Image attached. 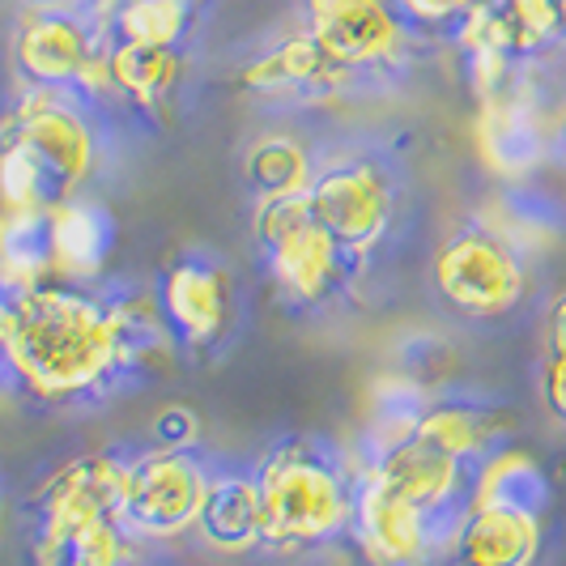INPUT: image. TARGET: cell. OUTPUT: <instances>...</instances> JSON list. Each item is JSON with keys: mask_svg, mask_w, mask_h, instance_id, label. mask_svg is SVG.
Returning a JSON list of instances; mask_svg holds the SVG:
<instances>
[{"mask_svg": "<svg viewBox=\"0 0 566 566\" xmlns=\"http://www.w3.org/2000/svg\"><path fill=\"white\" fill-rule=\"evenodd\" d=\"M128 388L103 285L0 294V392L39 409H94Z\"/></svg>", "mask_w": 566, "mask_h": 566, "instance_id": "6da1fadb", "label": "cell"}, {"mask_svg": "<svg viewBox=\"0 0 566 566\" xmlns=\"http://www.w3.org/2000/svg\"><path fill=\"white\" fill-rule=\"evenodd\" d=\"M252 473L264 507L260 549L277 558H298L349 537L358 464H349L324 434L277 439L252 464Z\"/></svg>", "mask_w": 566, "mask_h": 566, "instance_id": "7a4b0ae2", "label": "cell"}, {"mask_svg": "<svg viewBox=\"0 0 566 566\" xmlns=\"http://www.w3.org/2000/svg\"><path fill=\"white\" fill-rule=\"evenodd\" d=\"M307 205L319 218V227L345 248V255L358 269H367L370 255L397 230L400 170L375 145H319V167L307 188Z\"/></svg>", "mask_w": 566, "mask_h": 566, "instance_id": "3957f363", "label": "cell"}, {"mask_svg": "<svg viewBox=\"0 0 566 566\" xmlns=\"http://www.w3.org/2000/svg\"><path fill=\"white\" fill-rule=\"evenodd\" d=\"M103 112L73 90L22 85L9 103H0V142L22 145L52 175L60 200L82 197L98 184L107 163Z\"/></svg>", "mask_w": 566, "mask_h": 566, "instance_id": "277c9868", "label": "cell"}, {"mask_svg": "<svg viewBox=\"0 0 566 566\" xmlns=\"http://www.w3.org/2000/svg\"><path fill=\"white\" fill-rule=\"evenodd\" d=\"M252 239L269 285L294 312H319L337 303L363 273L337 239L319 227L307 197L255 200Z\"/></svg>", "mask_w": 566, "mask_h": 566, "instance_id": "5b68a950", "label": "cell"}, {"mask_svg": "<svg viewBox=\"0 0 566 566\" xmlns=\"http://www.w3.org/2000/svg\"><path fill=\"white\" fill-rule=\"evenodd\" d=\"M107 48H112V30L82 0L27 4L13 30V64L22 85L73 90L94 107H107L115 98Z\"/></svg>", "mask_w": 566, "mask_h": 566, "instance_id": "8992f818", "label": "cell"}, {"mask_svg": "<svg viewBox=\"0 0 566 566\" xmlns=\"http://www.w3.org/2000/svg\"><path fill=\"white\" fill-rule=\"evenodd\" d=\"M133 452L107 448L56 464L27 499V563L64 566L69 541L98 520H119Z\"/></svg>", "mask_w": 566, "mask_h": 566, "instance_id": "52a82bcc", "label": "cell"}, {"mask_svg": "<svg viewBox=\"0 0 566 566\" xmlns=\"http://www.w3.org/2000/svg\"><path fill=\"white\" fill-rule=\"evenodd\" d=\"M430 277L455 315L503 319L528 294V255L490 222H464L439 243Z\"/></svg>", "mask_w": 566, "mask_h": 566, "instance_id": "ba28073f", "label": "cell"}, {"mask_svg": "<svg viewBox=\"0 0 566 566\" xmlns=\"http://www.w3.org/2000/svg\"><path fill=\"white\" fill-rule=\"evenodd\" d=\"M464 515L455 511H422L409 499L379 485L358 464L354 482V515H349V541L367 566H434L448 563L455 528Z\"/></svg>", "mask_w": 566, "mask_h": 566, "instance_id": "9c48e42d", "label": "cell"}, {"mask_svg": "<svg viewBox=\"0 0 566 566\" xmlns=\"http://www.w3.org/2000/svg\"><path fill=\"white\" fill-rule=\"evenodd\" d=\"M158 303L184 358H213L239 328V277L222 255L179 252L158 277Z\"/></svg>", "mask_w": 566, "mask_h": 566, "instance_id": "30bf717a", "label": "cell"}, {"mask_svg": "<svg viewBox=\"0 0 566 566\" xmlns=\"http://www.w3.org/2000/svg\"><path fill=\"white\" fill-rule=\"evenodd\" d=\"M209 485V460L200 452L145 448L133 452L119 524L133 541H175L197 533L200 503Z\"/></svg>", "mask_w": 566, "mask_h": 566, "instance_id": "8fae6325", "label": "cell"}, {"mask_svg": "<svg viewBox=\"0 0 566 566\" xmlns=\"http://www.w3.org/2000/svg\"><path fill=\"white\" fill-rule=\"evenodd\" d=\"M303 30L363 82L400 73L413 48V27L392 0H307Z\"/></svg>", "mask_w": 566, "mask_h": 566, "instance_id": "7c38bea8", "label": "cell"}, {"mask_svg": "<svg viewBox=\"0 0 566 566\" xmlns=\"http://www.w3.org/2000/svg\"><path fill=\"white\" fill-rule=\"evenodd\" d=\"M239 85L269 107H315L367 85L328 56L307 30H294L239 69Z\"/></svg>", "mask_w": 566, "mask_h": 566, "instance_id": "4fadbf2b", "label": "cell"}, {"mask_svg": "<svg viewBox=\"0 0 566 566\" xmlns=\"http://www.w3.org/2000/svg\"><path fill=\"white\" fill-rule=\"evenodd\" d=\"M554 133L558 124H549L537 82L528 77V64L503 94L485 98L478 112V149L485 167L503 179H524L528 170H537L541 158L549 154Z\"/></svg>", "mask_w": 566, "mask_h": 566, "instance_id": "5bb4252c", "label": "cell"}, {"mask_svg": "<svg viewBox=\"0 0 566 566\" xmlns=\"http://www.w3.org/2000/svg\"><path fill=\"white\" fill-rule=\"evenodd\" d=\"M379 485H388L392 494L409 499L422 511H464L473 507V464L455 460V455L439 452L426 439H409L397 452H388L375 464H363Z\"/></svg>", "mask_w": 566, "mask_h": 566, "instance_id": "9a60e30c", "label": "cell"}, {"mask_svg": "<svg viewBox=\"0 0 566 566\" xmlns=\"http://www.w3.org/2000/svg\"><path fill=\"white\" fill-rule=\"evenodd\" d=\"M541 520L533 511L473 503L455 528L452 566H537L541 558Z\"/></svg>", "mask_w": 566, "mask_h": 566, "instance_id": "2e32d148", "label": "cell"}, {"mask_svg": "<svg viewBox=\"0 0 566 566\" xmlns=\"http://www.w3.org/2000/svg\"><path fill=\"white\" fill-rule=\"evenodd\" d=\"M52 222V260H56V282L98 285L107 260L115 252V218L112 209L94 192L69 197L48 209Z\"/></svg>", "mask_w": 566, "mask_h": 566, "instance_id": "e0dca14e", "label": "cell"}, {"mask_svg": "<svg viewBox=\"0 0 566 566\" xmlns=\"http://www.w3.org/2000/svg\"><path fill=\"white\" fill-rule=\"evenodd\" d=\"M260 533H264V507L255 473L234 464H209L197 537L218 554H248L260 549Z\"/></svg>", "mask_w": 566, "mask_h": 566, "instance_id": "ac0fdd59", "label": "cell"}, {"mask_svg": "<svg viewBox=\"0 0 566 566\" xmlns=\"http://www.w3.org/2000/svg\"><path fill=\"white\" fill-rule=\"evenodd\" d=\"M511 426H515V418H511L507 409L490 405V400L430 397V405L422 409V422H418V439H426L439 452H448L478 469L485 455L507 448Z\"/></svg>", "mask_w": 566, "mask_h": 566, "instance_id": "d6986e66", "label": "cell"}, {"mask_svg": "<svg viewBox=\"0 0 566 566\" xmlns=\"http://www.w3.org/2000/svg\"><path fill=\"white\" fill-rule=\"evenodd\" d=\"M115 103L128 112L163 115L184 82V48H145V43H115L107 48Z\"/></svg>", "mask_w": 566, "mask_h": 566, "instance_id": "ffe728a7", "label": "cell"}, {"mask_svg": "<svg viewBox=\"0 0 566 566\" xmlns=\"http://www.w3.org/2000/svg\"><path fill=\"white\" fill-rule=\"evenodd\" d=\"M315 167H319V145L285 128H269L243 149V184L255 200L307 197Z\"/></svg>", "mask_w": 566, "mask_h": 566, "instance_id": "44dd1931", "label": "cell"}, {"mask_svg": "<svg viewBox=\"0 0 566 566\" xmlns=\"http://www.w3.org/2000/svg\"><path fill=\"white\" fill-rule=\"evenodd\" d=\"M56 282L48 209H0V294H30Z\"/></svg>", "mask_w": 566, "mask_h": 566, "instance_id": "7402d4cb", "label": "cell"}, {"mask_svg": "<svg viewBox=\"0 0 566 566\" xmlns=\"http://www.w3.org/2000/svg\"><path fill=\"white\" fill-rule=\"evenodd\" d=\"M473 503H499V507H520L545 515L549 507V473L541 469L537 455L520 448H499L473 469Z\"/></svg>", "mask_w": 566, "mask_h": 566, "instance_id": "603a6c76", "label": "cell"}, {"mask_svg": "<svg viewBox=\"0 0 566 566\" xmlns=\"http://www.w3.org/2000/svg\"><path fill=\"white\" fill-rule=\"evenodd\" d=\"M197 0H115L112 39L145 48H184L197 27Z\"/></svg>", "mask_w": 566, "mask_h": 566, "instance_id": "cb8c5ba5", "label": "cell"}, {"mask_svg": "<svg viewBox=\"0 0 566 566\" xmlns=\"http://www.w3.org/2000/svg\"><path fill=\"white\" fill-rule=\"evenodd\" d=\"M490 227L503 230L511 243L524 255L549 248L566 227V213L549 197H541L537 188H507L499 205H494V218Z\"/></svg>", "mask_w": 566, "mask_h": 566, "instance_id": "d4e9b609", "label": "cell"}, {"mask_svg": "<svg viewBox=\"0 0 566 566\" xmlns=\"http://www.w3.org/2000/svg\"><path fill=\"white\" fill-rule=\"evenodd\" d=\"M503 27H507V48L515 60H537L554 43H563V22L554 0H499Z\"/></svg>", "mask_w": 566, "mask_h": 566, "instance_id": "484cf974", "label": "cell"}, {"mask_svg": "<svg viewBox=\"0 0 566 566\" xmlns=\"http://www.w3.org/2000/svg\"><path fill=\"white\" fill-rule=\"evenodd\" d=\"M60 192L52 175L22 145L0 142V209H52Z\"/></svg>", "mask_w": 566, "mask_h": 566, "instance_id": "4316f807", "label": "cell"}, {"mask_svg": "<svg viewBox=\"0 0 566 566\" xmlns=\"http://www.w3.org/2000/svg\"><path fill=\"white\" fill-rule=\"evenodd\" d=\"M137 545L142 541L128 537L119 520H98V524H90L69 541L64 566H133Z\"/></svg>", "mask_w": 566, "mask_h": 566, "instance_id": "83f0119b", "label": "cell"}, {"mask_svg": "<svg viewBox=\"0 0 566 566\" xmlns=\"http://www.w3.org/2000/svg\"><path fill=\"white\" fill-rule=\"evenodd\" d=\"M392 4L413 30H452L469 9L494 4V0H392Z\"/></svg>", "mask_w": 566, "mask_h": 566, "instance_id": "f1b7e54d", "label": "cell"}, {"mask_svg": "<svg viewBox=\"0 0 566 566\" xmlns=\"http://www.w3.org/2000/svg\"><path fill=\"white\" fill-rule=\"evenodd\" d=\"M154 439L158 448H175V452H197L200 443V418L184 405H167L154 418Z\"/></svg>", "mask_w": 566, "mask_h": 566, "instance_id": "f546056e", "label": "cell"}, {"mask_svg": "<svg viewBox=\"0 0 566 566\" xmlns=\"http://www.w3.org/2000/svg\"><path fill=\"white\" fill-rule=\"evenodd\" d=\"M541 400L549 409V418L566 426V354H545L541 367Z\"/></svg>", "mask_w": 566, "mask_h": 566, "instance_id": "4dcf8cb0", "label": "cell"}, {"mask_svg": "<svg viewBox=\"0 0 566 566\" xmlns=\"http://www.w3.org/2000/svg\"><path fill=\"white\" fill-rule=\"evenodd\" d=\"M545 349L549 354H566V290L545 312Z\"/></svg>", "mask_w": 566, "mask_h": 566, "instance_id": "1f68e13d", "label": "cell"}, {"mask_svg": "<svg viewBox=\"0 0 566 566\" xmlns=\"http://www.w3.org/2000/svg\"><path fill=\"white\" fill-rule=\"evenodd\" d=\"M554 137H558V145H563V154H566V107H563V115H558V133H554Z\"/></svg>", "mask_w": 566, "mask_h": 566, "instance_id": "d6a6232c", "label": "cell"}, {"mask_svg": "<svg viewBox=\"0 0 566 566\" xmlns=\"http://www.w3.org/2000/svg\"><path fill=\"white\" fill-rule=\"evenodd\" d=\"M558 4V22H563V43H566V0H554Z\"/></svg>", "mask_w": 566, "mask_h": 566, "instance_id": "836d02e7", "label": "cell"}, {"mask_svg": "<svg viewBox=\"0 0 566 566\" xmlns=\"http://www.w3.org/2000/svg\"><path fill=\"white\" fill-rule=\"evenodd\" d=\"M27 4H52V0H27Z\"/></svg>", "mask_w": 566, "mask_h": 566, "instance_id": "e575fe53", "label": "cell"}]
</instances>
